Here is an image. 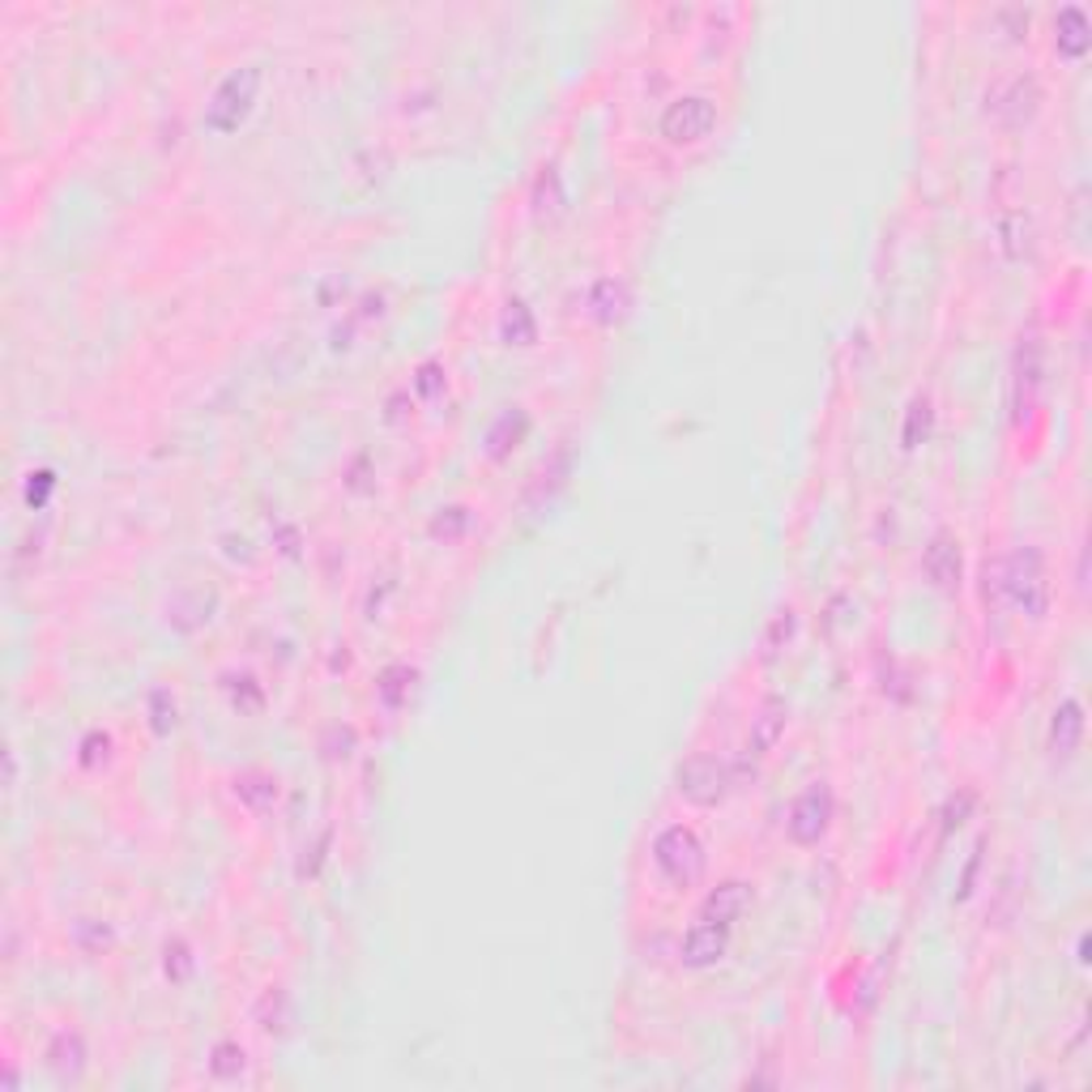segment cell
<instances>
[{
    "mask_svg": "<svg viewBox=\"0 0 1092 1092\" xmlns=\"http://www.w3.org/2000/svg\"><path fill=\"white\" fill-rule=\"evenodd\" d=\"M999 589L1020 615L1033 624L1050 615V572L1037 546H1015L1012 555L999 564Z\"/></svg>",
    "mask_w": 1092,
    "mask_h": 1092,
    "instance_id": "1",
    "label": "cell"
},
{
    "mask_svg": "<svg viewBox=\"0 0 1092 1092\" xmlns=\"http://www.w3.org/2000/svg\"><path fill=\"white\" fill-rule=\"evenodd\" d=\"M261 81H265L261 65H239V69H231L227 78L218 81L209 90V99H205V112H201L205 133H218V137L239 133V124L252 116V107H257Z\"/></svg>",
    "mask_w": 1092,
    "mask_h": 1092,
    "instance_id": "2",
    "label": "cell"
},
{
    "mask_svg": "<svg viewBox=\"0 0 1092 1092\" xmlns=\"http://www.w3.org/2000/svg\"><path fill=\"white\" fill-rule=\"evenodd\" d=\"M653 866L670 888H692L704 871V841L687 823H670L653 837Z\"/></svg>",
    "mask_w": 1092,
    "mask_h": 1092,
    "instance_id": "3",
    "label": "cell"
},
{
    "mask_svg": "<svg viewBox=\"0 0 1092 1092\" xmlns=\"http://www.w3.org/2000/svg\"><path fill=\"white\" fill-rule=\"evenodd\" d=\"M832 816H837V794L828 781H811L794 803H789V816H785V832L794 845H819L832 828Z\"/></svg>",
    "mask_w": 1092,
    "mask_h": 1092,
    "instance_id": "4",
    "label": "cell"
},
{
    "mask_svg": "<svg viewBox=\"0 0 1092 1092\" xmlns=\"http://www.w3.org/2000/svg\"><path fill=\"white\" fill-rule=\"evenodd\" d=\"M713 124H717V103L708 94H679L674 103H666L662 120H658L670 146H696L713 133Z\"/></svg>",
    "mask_w": 1092,
    "mask_h": 1092,
    "instance_id": "5",
    "label": "cell"
},
{
    "mask_svg": "<svg viewBox=\"0 0 1092 1092\" xmlns=\"http://www.w3.org/2000/svg\"><path fill=\"white\" fill-rule=\"evenodd\" d=\"M674 785H679V794H683L687 803H696V807H717V803L730 794L735 773H730V764L717 760V755H687V760L679 764Z\"/></svg>",
    "mask_w": 1092,
    "mask_h": 1092,
    "instance_id": "6",
    "label": "cell"
},
{
    "mask_svg": "<svg viewBox=\"0 0 1092 1092\" xmlns=\"http://www.w3.org/2000/svg\"><path fill=\"white\" fill-rule=\"evenodd\" d=\"M1037 107H1042V86L1028 78V73H1012V78L994 81L990 90H986V112L999 120V124H1028V120L1037 116Z\"/></svg>",
    "mask_w": 1092,
    "mask_h": 1092,
    "instance_id": "7",
    "label": "cell"
},
{
    "mask_svg": "<svg viewBox=\"0 0 1092 1092\" xmlns=\"http://www.w3.org/2000/svg\"><path fill=\"white\" fill-rule=\"evenodd\" d=\"M1042 389V342L1037 338H1020L1012 359V414L1015 423H1024L1033 414V401Z\"/></svg>",
    "mask_w": 1092,
    "mask_h": 1092,
    "instance_id": "8",
    "label": "cell"
},
{
    "mask_svg": "<svg viewBox=\"0 0 1092 1092\" xmlns=\"http://www.w3.org/2000/svg\"><path fill=\"white\" fill-rule=\"evenodd\" d=\"M726 952H730V926L708 922V918L692 922L683 943H679V960L687 969H713L717 960H726Z\"/></svg>",
    "mask_w": 1092,
    "mask_h": 1092,
    "instance_id": "9",
    "label": "cell"
},
{
    "mask_svg": "<svg viewBox=\"0 0 1092 1092\" xmlns=\"http://www.w3.org/2000/svg\"><path fill=\"white\" fill-rule=\"evenodd\" d=\"M922 572L926 581L943 593H956L960 581H965V555H960V543L952 534H935L931 546L922 550Z\"/></svg>",
    "mask_w": 1092,
    "mask_h": 1092,
    "instance_id": "10",
    "label": "cell"
},
{
    "mask_svg": "<svg viewBox=\"0 0 1092 1092\" xmlns=\"http://www.w3.org/2000/svg\"><path fill=\"white\" fill-rule=\"evenodd\" d=\"M43 1058H47V1071H52L56 1080L78 1084L81 1071H86V1058H90V1050H86V1037H81L78 1028H60V1033L47 1042Z\"/></svg>",
    "mask_w": 1092,
    "mask_h": 1092,
    "instance_id": "11",
    "label": "cell"
},
{
    "mask_svg": "<svg viewBox=\"0 0 1092 1092\" xmlns=\"http://www.w3.org/2000/svg\"><path fill=\"white\" fill-rule=\"evenodd\" d=\"M1092 47V22L1080 4H1062L1054 18V52L1062 60H1084Z\"/></svg>",
    "mask_w": 1092,
    "mask_h": 1092,
    "instance_id": "12",
    "label": "cell"
},
{
    "mask_svg": "<svg viewBox=\"0 0 1092 1092\" xmlns=\"http://www.w3.org/2000/svg\"><path fill=\"white\" fill-rule=\"evenodd\" d=\"M1080 742H1084V704L1067 696L1050 713V751L1058 760H1071L1080 751Z\"/></svg>",
    "mask_w": 1092,
    "mask_h": 1092,
    "instance_id": "13",
    "label": "cell"
},
{
    "mask_svg": "<svg viewBox=\"0 0 1092 1092\" xmlns=\"http://www.w3.org/2000/svg\"><path fill=\"white\" fill-rule=\"evenodd\" d=\"M530 428H534V423H530V414H525L521 406H504V410L496 414V423L487 428V435H482V444H487V457H496V462H500V457H508V453H512V448H516V444H521V440L530 435Z\"/></svg>",
    "mask_w": 1092,
    "mask_h": 1092,
    "instance_id": "14",
    "label": "cell"
},
{
    "mask_svg": "<svg viewBox=\"0 0 1092 1092\" xmlns=\"http://www.w3.org/2000/svg\"><path fill=\"white\" fill-rule=\"evenodd\" d=\"M585 304H589V316H593L598 325H615V320H624V312L632 308L627 282H619V277H598V282L589 286Z\"/></svg>",
    "mask_w": 1092,
    "mask_h": 1092,
    "instance_id": "15",
    "label": "cell"
},
{
    "mask_svg": "<svg viewBox=\"0 0 1092 1092\" xmlns=\"http://www.w3.org/2000/svg\"><path fill=\"white\" fill-rule=\"evenodd\" d=\"M747 900H751V888L742 884V879H726V884H717L701 905V918L708 922H721V926H735L742 918V909H747Z\"/></svg>",
    "mask_w": 1092,
    "mask_h": 1092,
    "instance_id": "16",
    "label": "cell"
},
{
    "mask_svg": "<svg viewBox=\"0 0 1092 1092\" xmlns=\"http://www.w3.org/2000/svg\"><path fill=\"white\" fill-rule=\"evenodd\" d=\"M785 717H789V708H785V701H773L764 704L755 717H751V735H747V755H769L773 747L781 742V735H785Z\"/></svg>",
    "mask_w": 1092,
    "mask_h": 1092,
    "instance_id": "17",
    "label": "cell"
},
{
    "mask_svg": "<svg viewBox=\"0 0 1092 1092\" xmlns=\"http://www.w3.org/2000/svg\"><path fill=\"white\" fill-rule=\"evenodd\" d=\"M214 606H218V598H214V593H205V589H184V593H175V598H171L167 619H171V627H180V632H193V627L214 619V615H209Z\"/></svg>",
    "mask_w": 1092,
    "mask_h": 1092,
    "instance_id": "18",
    "label": "cell"
},
{
    "mask_svg": "<svg viewBox=\"0 0 1092 1092\" xmlns=\"http://www.w3.org/2000/svg\"><path fill=\"white\" fill-rule=\"evenodd\" d=\"M231 789H235V798L248 807V811H270L273 803H277V777L273 773H265V769H248V773H239V777L231 781Z\"/></svg>",
    "mask_w": 1092,
    "mask_h": 1092,
    "instance_id": "19",
    "label": "cell"
},
{
    "mask_svg": "<svg viewBox=\"0 0 1092 1092\" xmlns=\"http://www.w3.org/2000/svg\"><path fill=\"white\" fill-rule=\"evenodd\" d=\"M500 338H504V346H534L538 342V320H534L525 299H508L504 304V312H500Z\"/></svg>",
    "mask_w": 1092,
    "mask_h": 1092,
    "instance_id": "20",
    "label": "cell"
},
{
    "mask_svg": "<svg viewBox=\"0 0 1092 1092\" xmlns=\"http://www.w3.org/2000/svg\"><path fill=\"white\" fill-rule=\"evenodd\" d=\"M414 666L406 662H393L380 670V679H376V701L385 704V708H401V704L410 701V692H414Z\"/></svg>",
    "mask_w": 1092,
    "mask_h": 1092,
    "instance_id": "21",
    "label": "cell"
},
{
    "mask_svg": "<svg viewBox=\"0 0 1092 1092\" xmlns=\"http://www.w3.org/2000/svg\"><path fill=\"white\" fill-rule=\"evenodd\" d=\"M931 431H935V410H931V397H913L909 401V410H905V428H900V444L913 453V448H922L926 440H931Z\"/></svg>",
    "mask_w": 1092,
    "mask_h": 1092,
    "instance_id": "22",
    "label": "cell"
},
{
    "mask_svg": "<svg viewBox=\"0 0 1092 1092\" xmlns=\"http://www.w3.org/2000/svg\"><path fill=\"white\" fill-rule=\"evenodd\" d=\"M431 538L435 543H462L469 530H474V512L466 504H444L435 508V516H431Z\"/></svg>",
    "mask_w": 1092,
    "mask_h": 1092,
    "instance_id": "23",
    "label": "cell"
},
{
    "mask_svg": "<svg viewBox=\"0 0 1092 1092\" xmlns=\"http://www.w3.org/2000/svg\"><path fill=\"white\" fill-rule=\"evenodd\" d=\"M146 713H150V730H155L158 739H167L175 730V721H180V704L171 696V687H155L146 696Z\"/></svg>",
    "mask_w": 1092,
    "mask_h": 1092,
    "instance_id": "24",
    "label": "cell"
},
{
    "mask_svg": "<svg viewBox=\"0 0 1092 1092\" xmlns=\"http://www.w3.org/2000/svg\"><path fill=\"white\" fill-rule=\"evenodd\" d=\"M286 1020H291V999H286L282 986H270V990L261 994V1003H257V1024H261L265 1033H282Z\"/></svg>",
    "mask_w": 1092,
    "mask_h": 1092,
    "instance_id": "25",
    "label": "cell"
},
{
    "mask_svg": "<svg viewBox=\"0 0 1092 1092\" xmlns=\"http://www.w3.org/2000/svg\"><path fill=\"white\" fill-rule=\"evenodd\" d=\"M243 1067H248V1054H243L239 1042H218L214 1054H209V1076L214 1080H239Z\"/></svg>",
    "mask_w": 1092,
    "mask_h": 1092,
    "instance_id": "26",
    "label": "cell"
},
{
    "mask_svg": "<svg viewBox=\"0 0 1092 1092\" xmlns=\"http://www.w3.org/2000/svg\"><path fill=\"white\" fill-rule=\"evenodd\" d=\"M162 969H167V977H171L175 986H184V981L193 977V969H196L193 947H189L184 939H171V943L162 947Z\"/></svg>",
    "mask_w": 1092,
    "mask_h": 1092,
    "instance_id": "27",
    "label": "cell"
},
{
    "mask_svg": "<svg viewBox=\"0 0 1092 1092\" xmlns=\"http://www.w3.org/2000/svg\"><path fill=\"white\" fill-rule=\"evenodd\" d=\"M999 243H1003V252L1012 257V261H1020L1024 257V248H1028V218L1024 214H1003L999 218Z\"/></svg>",
    "mask_w": 1092,
    "mask_h": 1092,
    "instance_id": "28",
    "label": "cell"
},
{
    "mask_svg": "<svg viewBox=\"0 0 1092 1092\" xmlns=\"http://www.w3.org/2000/svg\"><path fill=\"white\" fill-rule=\"evenodd\" d=\"M559 205H564L559 171H555V167H546L543 175H538V184H534V209H538V218H543V214H555Z\"/></svg>",
    "mask_w": 1092,
    "mask_h": 1092,
    "instance_id": "29",
    "label": "cell"
},
{
    "mask_svg": "<svg viewBox=\"0 0 1092 1092\" xmlns=\"http://www.w3.org/2000/svg\"><path fill=\"white\" fill-rule=\"evenodd\" d=\"M112 760V735H103V730H90L78 747V764L86 773H94L99 764H107Z\"/></svg>",
    "mask_w": 1092,
    "mask_h": 1092,
    "instance_id": "30",
    "label": "cell"
},
{
    "mask_svg": "<svg viewBox=\"0 0 1092 1092\" xmlns=\"http://www.w3.org/2000/svg\"><path fill=\"white\" fill-rule=\"evenodd\" d=\"M73 943H78L81 952H103L107 943H112V926H103L99 918H81L78 926H73Z\"/></svg>",
    "mask_w": 1092,
    "mask_h": 1092,
    "instance_id": "31",
    "label": "cell"
},
{
    "mask_svg": "<svg viewBox=\"0 0 1092 1092\" xmlns=\"http://www.w3.org/2000/svg\"><path fill=\"white\" fill-rule=\"evenodd\" d=\"M52 491H56V474L52 469H31L26 474V508L31 512H43L47 500H52Z\"/></svg>",
    "mask_w": 1092,
    "mask_h": 1092,
    "instance_id": "32",
    "label": "cell"
},
{
    "mask_svg": "<svg viewBox=\"0 0 1092 1092\" xmlns=\"http://www.w3.org/2000/svg\"><path fill=\"white\" fill-rule=\"evenodd\" d=\"M414 393L423 397V401H435L440 393L448 389V376H444V367L440 363H419V372H414Z\"/></svg>",
    "mask_w": 1092,
    "mask_h": 1092,
    "instance_id": "33",
    "label": "cell"
},
{
    "mask_svg": "<svg viewBox=\"0 0 1092 1092\" xmlns=\"http://www.w3.org/2000/svg\"><path fill=\"white\" fill-rule=\"evenodd\" d=\"M794 627H798V619H794V611H781L777 619H773V627L764 632V658H777L781 649L789 645V636H794Z\"/></svg>",
    "mask_w": 1092,
    "mask_h": 1092,
    "instance_id": "34",
    "label": "cell"
},
{
    "mask_svg": "<svg viewBox=\"0 0 1092 1092\" xmlns=\"http://www.w3.org/2000/svg\"><path fill=\"white\" fill-rule=\"evenodd\" d=\"M227 687H231V696L239 708H248V713H261V704H265V692L257 687V679L252 674H239V679H227Z\"/></svg>",
    "mask_w": 1092,
    "mask_h": 1092,
    "instance_id": "35",
    "label": "cell"
},
{
    "mask_svg": "<svg viewBox=\"0 0 1092 1092\" xmlns=\"http://www.w3.org/2000/svg\"><path fill=\"white\" fill-rule=\"evenodd\" d=\"M974 807H977V798L969 794V789H960L956 798H947V807H943V832L960 828V823H965V816H969Z\"/></svg>",
    "mask_w": 1092,
    "mask_h": 1092,
    "instance_id": "36",
    "label": "cell"
},
{
    "mask_svg": "<svg viewBox=\"0 0 1092 1092\" xmlns=\"http://www.w3.org/2000/svg\"><path fill=\"white\" fill-rule=\"evenodd\" d=\"M329 841H333V832L325 828L320 837H316L312 845H304V862H299V875L308 879V875H316L320 871V862H325V850H329Z\"/></svg>",
    "mask_w": 1092,
    "mask_h": 1092,
    "instance_id": "37",
    "label": "cell"
},
{
    "mask_svg": "<svg viewBox=\"0 0 1092 1092\" xmlns=\"http://www.w3.org/2000/svg\"><path fill=\"white\" fill-rule=\"evenodd\" d=\"M351 751H354V730L351 726H346V730H342V726H333V730L325 735V755H329V760L351 755Z\"/></svg>",
    "mask_w": 1092,
    "mask_h": 1092,
    "instance_id": "38",
    "label": "cell"
},
{
    "mask_svg": "<svg viewBox=\"0 0 1092 1092\" xmlns=\"http://www.w3.org/2000/svg\"><path fill=\"white\" fill-rule=\"evenodd\" d=\"M1076 960L1089 965V935H1080V943H1076Z\"/></svg>",
    "mask_w": 1092,
    "mask_h": 1092,
    "instance_id": "39",
    "label": "cell"
}]
</instances>
